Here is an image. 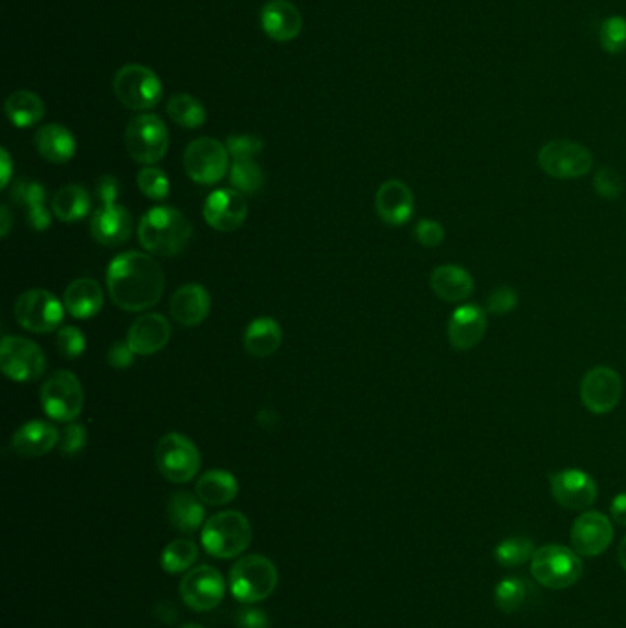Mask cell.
Returning a JSON list of instances; mask_svg holds the SVG:
<instances>
[{
	"mask_svg": "<svg viewBox=\"0 0 626 628\" xmlns=\"http://www.w3.org/2000/svg\"><path fill=\"white\" fill-rule=\"evenodd\" d=\"M166 278L155 259L142 252H123L107 270V289L112 302L123 311L142 313L157 305Z\"/></svg>",
	"mask_w": 626,
	"mask_h": 628,
	"instance_id": "6da1fadb",
	"label": "cell"
},
{
	"mask_svg": "<svg viewBox=\"0 0 626 628\" xmlns=\"http://www.w3.org/2000/svg\"><path fill=\"white\" fill-rule=\"evenodd\" d=\"M138 239L155 256H177L190 243V221L171 206L151 208L138 225Z\"/></svg>",
	"mask_w": 626,
	"mask_h": 628,
	"instance_id": "7a4b0ae2",
	"label": "cell"
},
{
	"mask_svg": "<svg viewBox=\"0 0 626 628\" xmlns=\"http://www.w3.org/2000/svg\"><path fill=\"white\" fill-rule=\"evenodd\" d=\"M280 581V573L276 564L265 555H245L235 561L230 575L228 586L237 601L245 605H254L265 601L274 594Z\"/></svg>",
	"mask_w": 626,
	"mask_h": 628,
	"instance_id": "3957f363",
	"label": "cell"
},
{
	"mask_svg": "<svg viewBox=\"0 0 626 628\" xmlns=\"http://www.w3.org/2000/svg\"><path fill=\"white\" fill-rule=\"evenodd\" d=\"M202 548L215 559H235L252 542L250 520L239 511H223L210 516L202 526Z\"/></svg>",
	"mask_w": 626,
	"mask_h": 628,
	"instance_id": "277c9868",
	"label": "cell"
},
{
	"mask_svg": "<svg viewBox=\"0 0 626 628\" xmlns=\"http://www.w3.org/2000/svg\"><path fill=\"white\" fill-rule=\"evenodd\" d=\"M537 160L540 169L557 180L581 179L593 169L592 151L566 138L546 142L540 147Z\"/></svg>",
	"mask_w": 626,
	"mask_h": 628,
	"instance_id": "5b68a950",
	"label": "cell"
},
{
	"mask_svg": "<svg viewBox=\"0 0 626 628\" xmlns=\"http://www.w3.org/2000/svg\"><path fill=\"white\" fill-rule=\"evenodd\" d=\"M531 573L538 584L551 590L570 588L581 579V555L559 544L544 546L531 559Z\"/></svg>",
	"mask_w": 626,
	"mask_h": 628,
	"instance_id": "8992f818",
	"label": "cell"
},
{
	"mask_svg": "<svg viewBox=\"0 0 626 628\" xmlns=\"http://www.w3.org/2000/svg\"><path fill=\"white\" fill-rule=\"evenodd\" d=\"M114 94L131 111H149L162 100V81L151 68L125 65L114 76Z\"/></svg>",
	"mask_w": 626,
	"mask_h": 628,
	"instance_id": "52a82bcc",
	"label": "cell"
},
{
	"mask_svg": "<svg viewBox=\"0 0 626 628\" xmlns=\"http://www.w3.org/2000/svg\"><path fill=\"white\" fill-rule=\"evenodd\" d=\"M85 395L72 371L52 373L41 388V406L48 417L59 423H74L83 412Z\"/></svg>",
	"mask_w": 626,
	"mask_h": 628,
	"instance_id": "ba28073f",
	"label": "cell"
},
{
	"mask_svg": "<svg viewBox=\"0 0 626 628\" xmlns=\"http://www.w3.org/2000/svg\"><path fill=\"white\" fill-rule=\"evenodd\" d=\"M155 460L160 474L173 483H188L201 471V454L191 439L171 432L158 441Z\"/></svg>",
	"mask_w": 626,
	"mask_h": 628,
	"instance_id": "9c48e42d",
	"label": "cell"
},
{
	"mask_svg": "<svg viewBox=\"0 0 626 628\" xmlns=\"http://www.w3.org/2000/svg\"><path fill=\"white\" fill-rule=\"evenodd\" d=\"M125 146L136 162L153 166L168 153V127L157 114H140L127 125Z\"/></svg>",
	"mask_w": 626,
	"mask_h": 628,
	"instance_id": "30bf717a",
	"label": "cell"
},
{
	"mask_svg": "<svg viewBox=\"0 0 626 628\" xmlns=\"http://www.w3.org/2000/svg\"><path fill=\"white\" fill-rule=\"evenodd\" d=\"M13 313L19 326L26 331L52 333L63 322L65 307L52 292L32 289L19 296Z\"/></svg>",
	"mask_w": 626,
	"mask_h": 628,
	"instance_id": "8fae6325",
	"label": "cell"
},
{
	"mask_svg": "<svg viewBox=\"0 0 626 628\" xmlns=\"http://www.w3.org/2000/svg\"><path fill=\"white\" fill-rule=\"evenodd\" d=\"M0 368L12 381H37L45 373V353L28 338L4 337L0 344Z\"/></svg>",
	"mask_w": 626,
	"mask_h": 628,
	"instance_id": "7c38bea8",
	"label": "cell"
},
{
	"mask_svg": "<svg viewBox=\"0 0 626 628\" xmlns=\"http://www.w3.org/2000/svg\"><path fill=\"white\" fill-rule=\"evenodd\" d=\"M230 153L224 144L215 138H197L184 153V168L193 182L215 184L228 171Z\"/></svg>",
	"mask_w": 626,
	"mask_h": 628,
	"instance_id": "4fadbf2b",
	"label": "cell"
},
{
	"mask_svg": "<svg viewBox=\"0 0 626 628\" xmlns=\"http://www.w3.org/2000/svg\"><path fill=\"white\" fill-rule=\"evenodd\" d=\"M623 397V379L610 366H595L586 371L581 381V401L595 415L614 412Z\"/></svg>",
	"mask_w": 626,
	"mask_h": 628,
	"instance_id": "5bb4252c",
	"label": "cell"
},
{
	"mask_svg": "<svg viewBox=\"0 0 626 628\" xmlns=\"http://www.w3.org/2000/svg\"><path fill=\"white\" fill-rule=\"evenodd\" d=\"M226 584L223 575L208 564H202L186 572L180 581V597L184 605L195 612H210L221 605Z\"/></svg>",
	"mask_w": 626,
	"mask_h": 628,
	"instance_id": "9a60e30c",
	"label": "cell"
},
{
	"mask_svg": "<svg viewBox=\"0 0 626 628\" xmlns=\"http://www.w3.org/2000/svg\"><path fill=\"white\" fill-rule=\"evenodd\" d=\"M555 502L570 511H586L597 500V483L581 469H564L549 476Z\"/></svg>",
	"mask_w": 626,
	"mask_h": 628,
	"instance_id": "2e32d148",
	"label": "cell"
},
{
	"mask_svg": "<svg viewBox=\"0 0 626 628\" xmlns=\"http://www.w3.org/2000/svg\"><path fill=\"white\" fill-rule=\"evenodd\" d=\"M614 539L610 518L599 511H584L571 526V546L581 557H599Z\"/></svg>",
	"mask_w": 626,
	"mask_h": 628,
	"instance_id": "e0dca14e",
	"label": "cell"
},
{
	"mask_svg": "<svg viewBox=\"0 0 626 628\" xmlns=\"http://www.w3.org/2000/svg\"><path fill=\"white\" fill-rule=\"evenodd\" d=\"M204 219L217 232H235L248 215V202L243 193L230 188L213 191L204 202Z\"/></svg>",
	"mask_w": 626,
	"mask_h": 628,
	"instance_id": "ac0fdd59",
	"label": "cell"
},
{
	"mask_svg": "<svg viewBox=\"0 0 626 628\" xmlns=\"http://www.w3.org/2000/svg\"><path fill=\"white\" fill-rule=\"evenodd\" d=\"M487 314L489 313L476 303L459 305L448 320L447 337L450 346L458 351L476 348L487 333L489 326Z\"/></svg>",
	"mask_w": 626,
	"mask_h": 628,
	"instance_id": "d6986e66",
	"label": "cell"
},
{
	"mask_svg": "<svg viewBox=\"0 0 626 628\" xmlns=\"http://www.w3.org/2000/svg\"><path fill=\"white\" fill-rule=\"evenodd\" d=\"M133 232V217L116 202H103L92 215L90 234L105 247L123 245Z\"/></svg>",
	"mask_w": 626,
	"mask_h": 628,
	"instance_id": "ffe728a7",
	"label": "cell"
},
{
	"mask_svg": "<svg viewBox=\"0 0 626 628\" xmlns=\"http://www.w3.org/2000/svg\"><path fill=\"white\" fill-rule=\"evenodd\" d=\"M375 210L388 226L406 225L414 215V193L403 180H386L375 195Z\"/></svg>",
	"mask_w": 626,
	"mask_h": 628,
	"instance_id": "44dd1931",
	"label": "cell"
},
{
	"mask_svg": "<svg viewBox=\"0 0 626 628\" xmlns=\"http://www.w3.org/2000/svg\"><path fill=\"white\" fill-rule=\"evenodd\" d=\"M302 26V13L289 0H270L261 8V28L276 43H291Z\"/></svg>",
	"mask_w": 626,
	"mask_h": 628,
	"instance_id": "7402d4cb",
	"label": "cell"
},
{
	"mask_svg": "<svg viewBox=\"0 0 626 628\" xmlns=\"http://www.w3.org/2000/svg\"><path fill=\"white\" fill-rule=\"evenodd\" d=\"M171 337L168 318L162 314H142L127 333V344L135 355H155L166 348Z\"/></svg>",
	"mask_w": 626,
	"mask_h": 628,
	"instance_id": "603a6c76",
	"label": "cell"
},
{
	"mask_svg": "<svg viewBox=\"0 0 626 628\" xmlns=\"http://www.w3.org/2000/svg\"><path fill=\"white\" fill-rule=\"evenodd\" d=\"M210 294L199 283H186L173 294L169 311L182 327L202 324L210 314Z\"/></svg>",
	"mask_w": 626,
	"mask_h": 628,
	"instance_id": "cb8c5ba5",
	"label": "cell"
},
{
	"mask_svg": "<svg viewBox=\"0 0 626 628\" xmlns=\"http://www.w3.org/2000/svg\"><path fill=\"white\" fill-rule=\"evenodd\" d=\"M12 201L23 206L30 228L45 232L52 225V215L46 208V190L37 180H17L12 188Z\"/></svg>",
	"mask_w": 626,
	"mask_h": 628,
	"instance_id": "d4e9b609",
	"label": "cell"
},
{
	"mask_svg": "<svg viewBox=\"0 0 626 628\" xmlns=\"http://www.w3.org/2000/svg\"><path fill=\"white\" fill-rule=\"evenodd\" d=\"M430 287L443 302L463 303L474 292V278L459 265H441L432 272Z\"/></svg>",
	"mask_w": 626,
	"mask_h": 628,
	"instance_id": "484cf974",
	"label": "cell"
},
{
	"mask_svg": "<svg viewBox=\"0 0 626 628\" xmlns=\"http://www.w3.org/2000/svg\"><path fill=\"white\" fill-rule=\"evenodd\" d=\"M59 443V432L46 421H30L12 438V449L23 458L45 456Z\"/></svg>",
	"mask_w": 626,
	"mask_h": 628,
	"instance_id": "4316f807",
	"label": "cell"
},
{
	"mask_svg": "<svg viewBox=\"0 0 626 628\" xmlns=\"http://www.w3.org/2000/svg\"><path fill=\"white\" fill-rule=\"evenodd\" d=\"M35 149L52 164H65L76 155V138L65 125H43L34 138Z\"/></svg>",
	"mask_w": 626,
	"mask_h": 628,
	"instance_id": "83f0119b",
	"label": "cell"
},
{
	"mask_svg": "<svg viewBox=\"0 0 626 628\" xmlns=\"http://www.w3.org/2000/svg\"><path fill=\"white\" fill-rule=\"evenodd\" d=\"M65 309L78 320H89L103 307V291L96 280L79 278L72 281L65 291Z\"/></svg>",
	"mask_w": 626,
	"mask_h": 628,
	"instance_id": "f1b7e54d",
	"label": "cell"
},
{
	"mask_svg": "<svg viewBox=\"0 0 626 628\" xmlns=\"http://www.w3.org/2000/svg\"><path fill=\"white\" fill-rule=\"evenodd\" d=\"M168 518L169 524L177 531L191 535L204 526V505L199 496L179 491L169 498Z\"/></svg>",
	"mask_w": 626,
	"mask_h": 628,
	"instance_id": "f546056e",
	"label": "cell"
},
{
	"mask_svg": "<svg viewBox=\"0 0 626 628\" xmlns=\"http://www.w3.org/2000/svg\"><path fill=\"white\" fill-rule=\"evenodd\" d=\"M281 327L269 316L254 320L245 331V349L248 355L256 359H267L274 355L281 346Z\"/></svg>",
	"mask_w": 626,
	"mask_h": 628,
	"instance_id": "4dcf8cb0",
	"label": "cell"
},
{
	"mask_svg": "<svg viewBox=\"0 0 626 628\" xmlns=\"http://www.w3.org/2000/svg\"><path fill=\"white\" fill-rule=\"evenodd\" d=\"M195 493L202 504L213 505V507L226 505L230 504L239 493V483L235 480L234 474L215 469V471L202 474L195 487Z\"/></svg>",
	"mask_w": 626,
	"mask_h": 628,
	"instance_id": "1f68e13d",
	"label": "cell"
},
{
	"mask_svg": "<svg viewBox=\"0 0 626 628\" xmlns=\"http://www.w3.org/2000/svg\"><path fill=\"white\" fill-rule=\"evenodd\" d=\"M6 116L15 127L28 129L45 118V103L32 90H15L6 100Z\"/></svg>",
	"mask_w": 626,
	"mask_h": 628,
	"instance_id": "d6a6232c",
	"label": "cell"
},
{
	"mask_svg": "<svg viewBox=\"0 0 626 628\" xmlns=\"http://www.w3.org/2000/svg\"><path fill=\"white\" fill-rule=\"evenodd\" d=\"M89 191L79 184H68L56 191L52 199V212L63 223H74L89 214Z\"/></svg>",
	"mask_w": 626,
	"mask_h": 628,
	"instance_id": "836d02e7",
	"label": "cell"
},
{
	"mask_svg": "<svg viewBox=\"0 0 626 628\" xmlns=\"http://www.w3.org/2000/svg\"><path fill=\"white\" fill-rule=\"evenodd\" d=\"M169 118L184 129H197L206 122V109L201 101L191 94H175L168 101Z\"/></svg>",
	"mask_w": 626,
	"mask_h": 628,
	"instance_id": "e575fe53",
	"label": "cell"
},
{
	"mask_svg": "<svg viewBox=\"0 0 626 628\" xmlns=\"http://www.w3.org/2000/svg\"><path fill=\"white\" fill-rule=\"evenodd\" d=\"M199 559V548L188 539L173 540L162 550L160 566L169 575H177L190 570Z\"/></svg>",
	"mask_w": 626,
	"mask_h": 628,
	"instance_id": "d590c367",
	"label": "cell"
},
{
	"mask_svg": "<svg viewBox=\"0 0 626 628\" xmlns=\"http://www.w3.org/2000/svg\"><path fill=\"white\" fill-rule=\"evenodd\" d=\"M529 595L531 584L520 577H507L494 588V603L505 614H515L529 601Z\"/></svg>",
	"mask_w": 626,
	"mask_h": 628,
	"instance_id": "8d00e7d4",
	"label": "cell"
},
{
	"mask_svg": "<svg viewBox=\"0 0 626 628\" xmlns=\"http://www.w3.org/2000/svg\"><path fill=\"white\" fill-rule=\"evenodd\" d=\"M535 551L537 550H535L533 540L526 539V537H511V539L502 540L496 546L494 557L505 568H516V566L531 562Z\"/></svg>",
	"mask_w": 626,
	"mask_h": 628,
	"instance_id": "74e56055",
	"label": "cell"
},
{
	"mask_svg": "<svg viewBox=\"0 0 626 628\" xmlns=\"http://www.w3.org/2000/svg\"><path fill=\"white\" fill-rule=\"evenodd\" d=\"M599 43L606 54L621 56L626 52V17L612 15L604 19L599 30Z\"/></svg>",
	"mask_w": 626,
	"mask_h": 628,
	"instance_id": "f35d334b",
	"label": "cell"
},
{
	"mask_svg": "<svg viewBox=\"0 0 626 628\" xmlns=\"http://www.w3.org/2000/svg\"><path fill=\"white\" fill-rule=\"evenodd\" d=\"M230 182L234 190L241 193H256L261 190L265 175L254 160H234L230 168Z\"/></svg>",
	"mask_w": 626,
	"mask_h": 628,
	"instance_id": "ab89813d",
	"label": "cell"
},
{
	"mask_svg": "<svg viewBox=\"0 0 626 628\" xmlns=\"http://www.w3.org/2000/svg\"><path fill=\"white\" fill-rule=\"evenodd\" d=\"M136 182H138L140 191H142L146 197H149V199H153V201H164V199H168L169 179L168 175H166L162 169L147 166V168L142 169V171L138 173Z\"/></svg>",
	"mask_w": 626,
	"mask_h": 628,
	"instance_id": "60d3db41",
	"label": "cell"
},
{
	"mask_svg": "<svg viewBox=\"0 0 626 628\" xmlns=\"http://www.w3.org/2000/svg\"><path fill=\"white\" fill-rule=\"evenodd\" d=\"M593 190L606 201H615L625 191V180L610 166H601L593 177Z\"/></svg>",
	"mask_w": 626,
	"mask_h": 628,
	"instance_id": "b9f144b4",
	"label": "cell"
},
{
	"mask_svg": "<svg viewBox=\"0 0 626 628\" xmlns=\"http://www.w3.org/2000/svg\"><path fill=\"white\" fill-rule=\"evenodd\" d=\"M226 149L234 160H254L263 151V140L254 135H232L226 140Z\"/></svg>",
	"mask_w": 626,
	"mask_h": 628,
	"instance_id": "7bdbcfd3",
	"label": "cell"
},
{
	"mask_svg": "<svg viewBox=\"0 0 626 628\" xmlns=\"http://www.w3.org/2000/svg\"><path fill=\"white\" fill-rule=\"evenodd\" d=\"M57 351L65 357V359H78L79 355H83L87 340L85 335L79 331L78 327L67 326L59 329L57 333Z\"/></svg>",
	"mask_w": 626,
	"mask_h": 628,
	"instance_id": "ee69618b",
	"label": "cell"
},
{
	"mask_svg": "<svg viewBox=\"0 0 626 628\" xmlns=\"http://www.w3.org/2000/svg\"><path fill=\"white\" fill-rule=\"evenodd\" d=\"M518 307V292L509 285H500L489 294L485 311L496 316L513 313Z\"/></svg>",
	"mask_w": 626,
	"mask_h": 628,
	"instance_id": "f6af8a7d",
	"label": "cell"
},
{
	"mask_svg": "<svg viewBox=\"0 0 626 628\" xmlns=\"http://www.w3.org/2000/svg\"><path fill=\"white\" fill-rule=\"evenodd\" d=\"M415 239L419 245L426 248H436L445 241V228L434 219H421L415 226Z\"/></svg>",
	"mask_w": 626,
	"mask_h": 628,
	"instance_id": "bcb514c9",
	"label": "cell"
},
{
	"mask_svg": "<svg viewBox=\"0 0 626 628\" xmlns=\"http://www.w3.org/2000/svg\"><path fill=\"white\" fill-rule=\"evenodd\" d=\"M87 443V430L78 423H68L59 434V450L67 456H74L81 452Z\"/></svg>",
	"mask_w": 626,
	"mask_h": 628,
	"instance_id": "7dc6e473",
	"label": "cell"
},
{
	"mask_svg": "<svg viewBox=\"0 0 626 628\" xmlns=\"http://www.w3.org/2000/svg\"><path fill=\"white\" fill-rule=\"evenodd\" d=\"M235 628H270V619L263 610L245 606L235 614Z\"/></svg>",
	"mask_w": 626,
	"mask_h": 628,
	"instance_id": "c3c4849f",
	"label": "cell"
},
{
	"mask_svg": "<svg viewBox=\"0 0 626 628\" xmlns=\"http://www.w3.org/2000/svg\"><path fill=\"white\" fill-rule=\"evenodd\" d=\"M133 349L129 348L127 340L125 342H114L109 353H107V360L111 364L112 368L116 370H123V368H129L133 364Z\"/></svg>",
	"mask_w": 626,
	"mask_h": 628,
	"instance_id": "681fc988",
	"label": "cell"
},
{
	"mask_svg": "<svg viewBox=\"0 0 626 628\" xmlns=\"http://www.w3.org/2000/svg\"><path fill=\"white\" fill-rule=\"evenodd\" d=\"M96 197L100 204L103 202H116L120 197V182L112 175H103L96 182Z\"/></svg>",
	"mask_w": 626,
	"mask_h": 628,
	"instance_id": "f907efd6",
	"label": "cell"
},
{
	"mask_svg": "<svg viewBox=\"0 0 626 628\" xmlns=\"http://www.w3.org/2000/svg\"><path fill=\"white\" fill-rule=\"evenodd\" d=\"M610 515L619 526H626V493H619L612 500Z\"/></svg>",
	"mask_w": 626,
	"mask_h": 628,
	"instance_id": "816d5d0a",
	"label": "cell"
},
{
	"mask_svg": "<svg viewBox=\"0 0 626 628\" xmlns=\"http://www.w3.org/2000/svg\"><path fill=\"white\" fill-rule=\"evenodd\" d=\"M0 164H2V179H0V188L6 190L10 179H12V158L8 155L6 149H0Z\"/></svg>",
	"mask_w": 626,
	"mask_h": 628,
	"instance_id": "f5cc1de1",
	"label": "cell"
},
{
	"mask_svg": "<svg viewBox=\"0 0 626 628\" xmlns=\"http://www.w3.org/2000/svg\"><path fill=\"white\" fill-rule=\"evenodd\" d=\"M155 616H158V619H162L164 623H173V621H175V617L179 616V614H177V610L173 608V605H169L166 601H162V603H158L157 605Z\"/></svg>",
	"mask_w": 626,
	"mask_h": 628,
	"instance_id": "db71d44e",
	"label": "cell"
},
{
	"mask_svg": "<svg viewBox=\"0 0 626 628\" xmlns=\"http://www.w3.org/2000/svg\"><path fill=\"white\" fill-rule=\"evenodd\" d=\"M0 219H2V223H0V236L6 237L10 234V228H12V214H10L8 206H2V208H0Z\"/></svg>",
	"mask_w": 626,
	"mask_h": 628,
	"instance_id": "11a10c76",
	"label": "cell"
},
{
	"mask_svg": "<svg viewBox=\"0 0 626 628\" xmlns=\"http://www.w3.org/2000/svg\"><path fill=\"white\" fill-rule=\"evenodd\" d=\"M617 557H619V564L623 566V570L626 572V537L621 540L619 544V550H617Z\"/></svg>",
	"mask_w": 626,
	"mask_h": 628,
	"instance_id": "9f6ffc18",
	"label": "cell"
},
{
	"mask_svg": "<svg viewBox=\"0 0 626 628\" xmlns=\"http://www.w3.org/2000/svg\"><path fill=\"white\" fill-rule=\"evenodd\" d=\"M180 628H204L201 625H197V623H186V625H182Z\"/></svg>",
	"mask_w": 626,
	"mask_h": 628,
	"instance_id": "6f0895ef",
	"label": "cell"
}]
</instances>
